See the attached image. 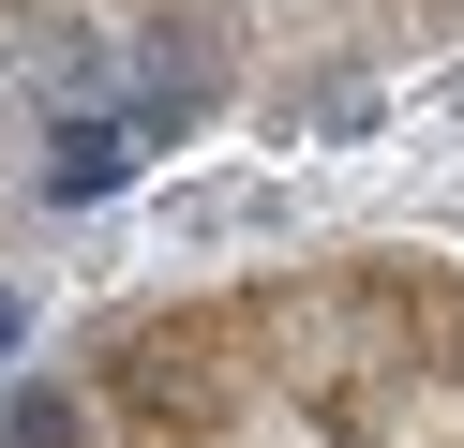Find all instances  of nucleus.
<instances>
[{
    "mask_svg": "<svg viewBox=\"0 0 464 448\" xmlns=\"http://www.w3.org/2000/svg\"><path fill=\"white\" fill-rule=\"evenodd\" d=\"M105 388H121V418H150L165 448H210L225 418H240V314H150L121 329V358H105Z\"/></svg>",
    "mask_w": 464,
    "mask_h": 448,
    "instance_id": "1",
    "label": "nucleus"
},
{
    "mask_svg": "<svg viewBox=\"0 0 464 448\" xmlns=\"http://www.w3.org/2000/svg\"><path fill=\"white\" fill-rule=\"evenodd\" d=\"M121 165H135V135H121V119H75V135H61V165H45V195H121Z\"/></svg>",
    "mask_w": 464,
    "mask_h": 448,
    "instance_id": "3",
    "label": "nucleus"
},
{
    "mask_svg": "<svg viewBox=\"0 0 464 448\" xmlns=\"http://www.w3.org/2000/svg\"><path fill=\"white\" fill-rule=\"evenodd\" d=\"M0 448H91V404H75V388H0Z\"/></svg>",
    "mask_w": 464,
    "mask_h": 448,
    "instance_id": "2",
    "label": "nucleus"
},
{
    "mask_svg": "<svg viewBox=\"0 0 464 448\" xmlns=\"http://www.w3.org/2000/svg\"><path fill=\"white\" fill-rule=\"evenodd\" d=\"M0 358H15V299H0Z\"/></svg>",
    "mask_w": 464,
    "mask_h": 448,
    "instance_id": "4",
    "label": "nucleus"
}]
</instances>
